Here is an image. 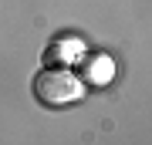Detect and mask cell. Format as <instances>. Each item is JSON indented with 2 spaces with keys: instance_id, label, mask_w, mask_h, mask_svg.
<instances>
[{
  "instance_id": "obj_1",
  "label": "cell",
  "mask_w": 152,
  "mask_h": 145,
  "mask_svg": "<svg viewBox=\"0 0 152 145\" xmlns=\"http://www.w3.org/2000/svg\"><path fill=\"white\" fill-rule=\"evenodd\" d=\"M31 91H34V98H37L44 108H68V105H75V101L85 98V85H81V78L71 68L48 64V68H41L37 74H34Z\"/></svg>"
},
{
  "instance_id": "obj_2",
  "label": "cell",
  "mask_w": 152,
  "mask_h": 145,
  "mask_svg": "<svg viewBox=\"0 0 152 145\" xmlns=\"http://www.w3.org/2000/svg\"><path fill=\"white\" fill-rule=\"evenodd\" d=\"M75 64H78L75 74L81 78L85 88H108L115 81V61L105 51H81V58Z\"/></svg>"
},
{
  "instance_id": "obj_3",
  "label": "cell",
  "mask_w": 152,
  "mask_h": 145,
  "mask_svg": "<svg viewBox=\"0 0 152 145\" xmlns=\"http://www.w3.org/2000/svg\"><path fill=\"white\" fill-rule=\"evenodd\" d=\"M81 51H85V47H81L78 41H71V37H54L44 58H48V64H64V68H71L78 58H81Z\"/></svg>"
}]
</instances>
